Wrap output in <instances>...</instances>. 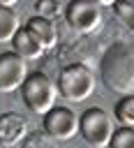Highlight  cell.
Listing matches in <instances>:
<instances>
[{"label":"cell","mask_w":134,"mask_h":148,"mask_svg":"<svg viewBox=\"0 0 134 148\" xmlns=\"http://www.w3.org/2000/svg\"><path fill=\"white\" fill-rule=\"evenodd\" d=\"M102 76L109 88L134 95V56L127 46L116 44L102 58Z\"/></svg>","instance_id":"1"},{"label":"cell","mask_w":134,"mask_h":148,"mask_svg":"<svg viewBox=\"0 0 134 148\" xmlns=\"http://www.w3.org/2000/svg\"><path fill=\"white\" fill-rule=\"evenodd\" d=\"M21 97H23V104L32 113L44 116L55 106L58 83H53V79L42 74V72H30L21 86Z\"/></svg>","instance_id":"2"},{"label":"cell","mask_w":134,"mask_h":148,"mask_svg":"<svg viewBox=\"0 0 134 148\" xmlns=\"http://www.w3.org/2000/svg\"><path fill=\"white\" fill-rule=\"evenodd\" d=\"M58 92L69 102H85L95 92V74L85 65L72 62L58 76Z\"/></svg>","instance_id":"3"},{"label":"cell","mask_w":134,"mask_h":148,"mask_svg":"<svg viewBox=\"0 0 134 148\" xmlns=\"http://www.w3.org/2000/svg\"><path fill=\"white\" fill-rule=\"evenodd\" d=\"M116 127H113V118L99 109V106H90L83 111V116L79 118V134L83 136V141L92 148H104L109 146L111 136H113Z\"/></svg>","instance_id":"4"},{"label":"cell","mask_w":134,"mask_h":148,"mask_svg":"<svg viewBox=\"0 0 134 148\" xmlns=\"http://www.w3.org/2000/svg\"><path fill=\"white\" fill-rule=\"evenodd\" d=\"M65 18L76 32L88 35L95 32L102 23V7L95 0H69L65 9Z\"/></svg>","instance_id":"5"},{"label":"cell","mask_w":134,"mask_h":148,"mask_svg":"<svg viewBox=\"0 0 134 148\" xmlns=\"http://www.w3.org/2000/svg\"><path fill=\"white\" fill-rule=\"evenodd\" d=\"M42 118H44L42 120L44 134H49L51 139L67 141V139H72V136L79 134V116L69 106H53Z\"/></svg>","instance_id":"6"},{"label":"cell","mask_w":134,"mask_h":148,"mask_svg":"<svg viewBox=\"0 0 134 148\" xmlns=\"http://www.w3.org/2000/svg\"><path fill=\"white\" fill-rule=\"evenodd\" d=\"M28 62L14 53V51H5L0 53V92H12V90H21L23 81L28 79Z\"/></svg>","instance_id":"7"},{"label":"cell","mask_w":134,"mask_h":148,"mask_svg":"<svg viewBox=\"0 0 134 148\" xmlns=\"http://www.w3.org/2000/svg\"><path fill=\"white\" fill-rule=\"evenodd\" d=\"M28 136V123L18 113H2L0 116V143L2 146H16Z\"/></svg>","instance_id":"8"},{"label":"cell","mask_w":134,"mask_h":148,"mask_svg":"<svg viewBox=\"0 0 134 148\" xmlns=\"http://www.w3.org/2000/svg\"><path fill=\"white\" fill-rule=\"evenodd\" d=\"M42 46H44V51H49V49H53L55 44H58V30H55V23L53 21H49V18H42V16H32V18H28V23L23 25Z\"/></svg>","instance_id":"9"},{"label":"cell","mask_w":134,"mask_h":148,"mask_svg":"<svg viewBox=\"0 0 134 148\" xmlns=\"http://www.w3.org/2000/svg\"><path fill=\"white\" fill-rule=\"evenodd\" d=\"M12 51L18 53L25 62H28V60H39V58L44 56V46H42L25 28H21V30L16 32V37L12 39Z\"/></svg>","instance_id":"10"},{"label":"cell","mask_w":134,"mask_h":148,"mask_svg":"<svg viewBox=\"0 0 134 148\" xmlns=\"http://www.w3.org/2000/svg\"><path fill=\"white\" fill-rule=\"evenodd\" d=\"M18 30H21V23H18L16 12L12 7L0 5V44H9Z\"/></svg>","instance_id":"11"},{"label":"cell","mask_w":134,"mask_h":148,"mask_svg":"<svg viewBox=\"0 0 134 148\" xmlns=\"http://www.w3.org/2000/svg\"><path fill=\"white\" fill-rule=\"evenodd\" d=\"M113 116L122 127H134V95H122L113 106Z\"/></svg>","instance_id":"12"},{"label":"cell","mask_w":134,"mask_h":148,"mask_svg":"<svg viewBox=\"0 0 134 148\" xmlns=\"http://www.w3.org/2000/svg\"><path fill=\"white\" fill-rule=\"evenodd\" d=\"M111 9H113L116 18H118L129 32H134V5H132L129 0H118Z\"/></svg>","instance_id":"13"},{"label":"cell","mask_w":134,"mask_h":148,"mask_svg":"<svg viewBox=\"0 0 134 148\" xmlns=\"http://www.w3.org/2000/svg\"><path fill=\"white\" fill-rule=\"evenodd\" d=\"M109 148H134V127H122L113 132Z\"/></svg>","instance_id":"14"},{"label":"cell","mask_w":134,"mask_h":148,"mask_svg":"<svg viewBox=\"0 0 134 148\" xmlns=\"http://www.w3.org/2000/svg\"><path fill=\"white\" fill-rule=\"evenodd\" d=\"M60 14H65V9H62L55 0H39V2H37V14H35V16H42V18L53 21V18L60 16Z\"/></svg>","instance_id":"15"},{"label":"cell","mask_w":134,"mask_h":148,"mask_svg":"<svg viewBox=\"0 0 134 148\" xmlns=\"http://www.w3.org/2000/svg\"><path fill=\"white\" fill-rule=\"evenodd\" d=\"M25 148H51V143L44 139V134H30L25 139Z\"/></svg>","instance_id":"16"},{"label":"cell","mask_w":134,"mask_h":148,"mask_svg":"<svg viewBox=\"0 0 134 148\" xmlns=\"http://www.w3.org/2000/svg\"><path fill=\"white\" fill-rule=\"evenodd\" d=\"M95 2H97L99 7H113V5L118 2V0H95Z\"/></svg>","instance_id":"17"},{"label":"cell","mask_w":134,"mask_h":148,"mask_svg":"<svg viewBox=\"0 0 134 148\" xmlns=\"http://www.w3.org/2000/svg\"><path fill=\"white\" fill-rule=\"evenodd\" d=\"M16 2H18V0H0V5H2V7H14Z\"/></svg>","instance_id":"18"},{"label":"cell","mask_w":134,"mask_h":148,"mask_svg":"<svg viewBox=\"0 0 134 148\" xmlns=\"http://www.w3.org/2000/svg\"><path fill=\"white\" fill-rule=\"evenodd\" d=\"M129 2H132V5H134V0H129Z\"/></svg>","instance_id":"19"}]
</instances>
